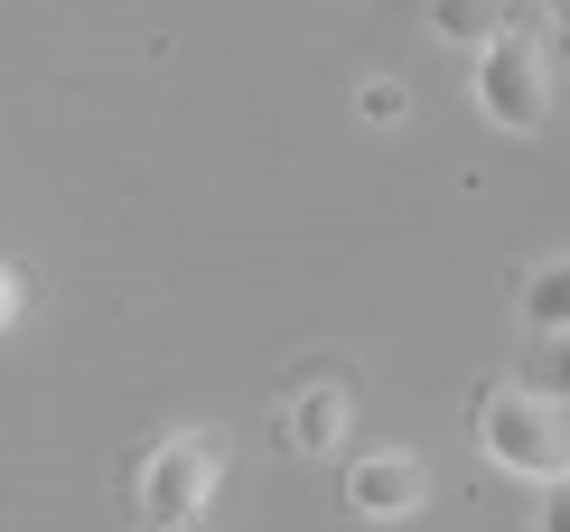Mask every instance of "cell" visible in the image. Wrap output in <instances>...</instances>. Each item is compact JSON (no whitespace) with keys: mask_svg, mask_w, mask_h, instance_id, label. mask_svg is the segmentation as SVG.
Masks as SVG:
<instances>
[{"mask_svg":"<svg viewBox=\"0 0 570 532\" xmlns=\"http://www.w3.org/2000/svg\"><path fill=\"white\" fill-rule=\"evenodd\" d=\"M468 93H478V112L495 131L533 140L542 122H552V38L524 29V19H505L487 47H478V76H468Z\"/></svg>","mask_w":570,"mask_h":532,"instance_id":"cell-1","label":"cell"},{"mask_svg":"<svg viewBox=\"0 0 570 532\" xmlns=\"http://www.w3.org/2000/svg\"><path fill=\"white\" fill-rule=\"evenodd\" d=\"M570 411H552L542 393H524V383H495V393H478V449L495 457V467L533 476V486H552V476H570Z\"/></svg>","mask_w":570,"mask_h":532,"instance_id":"cell-2","label":"cell"},{"mask_svg":"<svg viewBox=\"0 0 570 532\" xmlns=\"http://www.w3.org/2000/svg\"><path fill=\"white\" fill-rule=\"evenodd\" d=\"M216 476H225V440L216 430H169L150 457H140V523L150 532H187L206 514V495H216Z\"/></svg>","mask_w":570,"mask_h":532,"instance_id":"cell-3","label":"cell"},{"mask_svg":"<svg viewBox=\"0 0 570 532\" xmlns=\"http://www.w3.org/2000/svg\"><path fill=\"white\" fill-rule=\"evenodd\" d=\"M421 495H431V467H421L412 449H365L346 467V504H355V523H412L421 514Z\"/></svg>","mask_w":570,"mask_h":532,"instance_id":"cell-4","label":"cell"},{"mask_svg":"<svg viewBox=\"0 0 570 532\" xmlns=\"http://www.w3.org/2000/svg\"><path fill=\"white\" fill-rule=\"evenodd\" d=\"M346 421H355L346 383H337V374H318V383H299V393L281 402V449H291V457H327V449L346 440Z\"/></svg>","mask_w":570,"mask_h":532,"instance_id":"cell-5","label":"cell"},{"mask_svg":"<svg viewBox=\"0 0 570 532\" xmlns=\"http://www.w3.org/2000/svg\"><path fill=\"white\" fill-rule=\"evenodd\" d=\"M514 308H524L533 336H570V253H561V262H533V272H524V299H514Z\"/></svg>","mask_w":570,"mask_h":532,"instance_id":"cell-6","label":"cell"},{"mask_svg":"<svg viewBox=\"0 0 570 532\" xmlns=\"http://www.w3.org/2000/svg\"><path fill=\"white\" fill-rule=\"evenodd\" d=\"M431 29H440L449 47H468V57H478V47L505 29V10H495V0H431Z\"/></svg>","mask_w":570,"mask_h":532,"instance_id":"cell-7","label":"cell"},{"mask_svg":"<svg viewBox=\"0 0 570 532\" xmlns=\"http://www.w3.org/2000/svg\"><path fill=\"white\" fill-rule=\"evenodd\" d=\"M524 393H542L552 411H570V336H533V365H524Z\"/></svg>","mask_w":570,"mask_h":532,"instance_id":"cell-8","label":"cell"},{"mask_svg":"<svg viewBox=\"0 0 570 532\" xmlns=\"http://www.w3.org/2000/svg\"><path fill=\"white\" fill-rule=\"evenodd\" d=\"M355 112L384 131V122H402V112H412V93H402V76H365V85H355Z\"/></svg>","mask_w":570,"mask_h":532,"instance_id":"cell-9","label":"cell"},{"mask_svg":"<svg viewBox=\"0 0 570 532\" xmlns=\"http://www.w3.org/2000/svg\"><path fill=\"white\" fill-rule=\"evenodd\" d=\"M533 532H570V476H552V486H542V504H533Z\"/></svg>","mask_w":570,"mask_h":532,"instance_id":"cell-10","label":"cell"},{"mask_svg":"<svg viewBox=\"0 0 570 532\" xmlns=\"http://www.w3.org/2000/svg\"><path fill=\"white\" fill-rule=\"evenodd\" d=\"M10 318H19V272L0 262V327H10Z\"/></svg>","mask_w":570,"mask_h":532,"instance_id":"cell-11","label":"cell"},{"mask_svg":"<svg viewBox=\"0 0 570 532\" xmlns=\"http://www.w3.org/2000/svg\"><path fill=\"white\" fill-rule=\"evenodd\" d=\"M561 57H570V0H561Z\"/></svg>","mask_w":570,"mask_h":532,"instance_id":"cell-12","label":"cell"}]
</instances>
